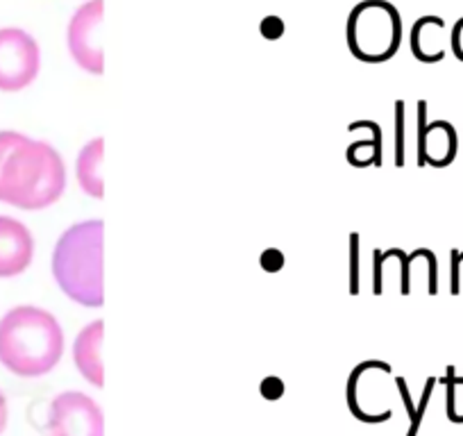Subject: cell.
I'll use <instances>...</instances> for the list:
<instances>
[{
	"label": "cell",
	"mask_w": 463,
	"mask_h": 436,
	"mask_svg": "<svg viewBox=\"0 0 463 436\" xmlns=\"http://www.w3.org/2000/svg\"><path fill=\"white\" fill-rule=\"evenodd\" d=\"M457 384H463V377L454 380V368H448V416L452 422H463V416L454 409V386Z\"/></svg>",
	"instance_id": "9a60e30c"
},
{
	"label": "cell",
	"mask_w": 463,
	"mask_h": 436,
	"mask_svg": "<svg viewBox=\"0 0 463 436\" xmlns=\"http://www.w3.org/2000/svg\"><path fill=\"white\" fill-rule=\"evenodd\" d=\"M64 355V332L51 311L21 305L0 318V364L19 377L55 371Z\"/></svg>",
	"instance_id": "7a4b0ae2"
},
{
	"label": "cell",
	"mask_w": 463,
	"mask_h": 436,
	"mask_svg": "<svg viewBox=\"0 0 463 436\" xmlns=\"http://www.w3.org/2000/svg\"><path fill=\"white\" fill-rule=\"evenodd\" d=\"M102 14H105L102 0H87L84 5L75 10L69 21V28H66V46H69L71 57L80 69L91 75H102L105 71V55L96 42Z\"/></svg>",
	"instance_id": "52a82bcc"
},
{
	"label": "cell",
	"mask_w": 463,
	"mask_h": 436,
	"mask_svg": "<svg viewBox=\"0 0 463 436\" xmlns=\"http://www.w3.org/2000/svg\"><path fill=\"white\" fill-rule=\"evenodd\" d=\"M42 51L37 39L21 28H0V91L14 93L37 80Z\"/></svg>",
	"instance_id": "5b68a950"
},
{
	"label": "cell",
	"mask_w": 463,
	"mask_h": 436,
	"mask_svg": "<svg viewBox=\"0 0 463 436\" xmlns=\"http://www.w3.org/2000/svg\"><path fill=\"white\" fill-rule=\"evenodd\" d=\"M345 42L359 62L384 64L400 51L402 16L389 0H362L347 16Z\"/></svg>",
	"instance_id": "277c9868"
},
{
	"label": "cell",
	"mask_w": 463,
	"mask_h": 436,
	"mask_svg": "<svg viewBox=\"0 0 463 436\" xmlns=\"http://www.w3.org/2000/svg\"><path fill=\"white\" fill-rule=\"evenodd\" d=\"M102 320L96 318L89 325H84L80 335L75 336L73 344V362L78 366L80 375L93 384L96 389H100L105 384V371H102V359H100V348H102Z\"/></svg>",
	"instance_id": "30bf717a"
},
{
	"label": "cell",
	"mask_w": 463,
	"mask_h": 436,
	"mask_svg": "<svg viewBox=\"0 0 463 436\" xmlns=\"http://www.w3.org/2000/svg\"><path fill=\"white\" fill-rule=\"evenodd\" d=\"M5 427H7V398L3 395V391H0V434H3Z\"/></svg>",
	"instance_id": "ffe728a7"
},
{
	"label": "cell",
	"mask_w": 463,
	"mask_h": 436,
	"mask_svg": "<svg viewBox=\"0 0 463 436\" xmlns=\"http://www.w3.org/2000/svg\"><path fill=\"white\" fill-rule=\"evenodd\" d=\"M350 252H353V284H350V289H353V291L350 293H359L357 291V255H359V234L354 232V234H350Z\"/></svg>",
	"instance_id": "d6986e66"
},
{
	"label": "cell",
	"mask_w": 463,
	"mask_h": 436,
	"mask_svg": "<svg viewBox=\"0 0 463 436\" xmlns=\"http://www.w3.org/2000/svg\"><path fill=\"white\" fill-rule=\"evenodd\" d=\"M457 155V132L452 123H427V102H418V166H448Z\"/></svg>",
	"instance_id": "ba28073f"
},
{
	"label": "cell",
	"mask_w": 463,
	"mask_h": 436,
	"mask_svg": "<svg viewBox=\"0 0 463 436\" xmlns=\"http://www.w3.org/2000/svg\"><path fill=\"white\" fill-rule=\"evenodd\" d=\"M51 436H105V416L91 395L64 391L55 395L48 412Z\"/></svg>",
	"instance_id": "8992f818"
},
{
	"label": "cell",
	"mask_w": 463,
	"mask_h": 436,
	"mask_svg": "<svg viewBox=\"0 0 463 436\" xmlns=\"http://www.w3.org/2000/svg\"><path fill=\"white\" fill-rule=\"evenodd\" d=\"M34 260V237L21 221L0 216V278L25 273Z\"/></svg>",
	"instance_id": "9c48e42d"
},
{
	"label": "cell",
	"mask_w": 463,
	"mask_h": 436,
	"mask_svg": "<svg viewBox=\"0 0 463 436\" xmlns=\"http://www.w3.org/2000/svg\"><path fill=\"white\" fill-rule=\"evenodd\" d=\"M427 28H445L443 19L439 16H422L413 24L411 28V52L418 62H425V64H434V62H440L445 57V52H434L431 48L425 46L427 42Z\"/></svg>",
	"instance_id": "4fadbf2b"
},
{
	"label": "cell",
	"mask_w": 463,
	"mask_h": 436,
	"mask_svg": "<svg viewBox=\"0 0 463 436\" xmlns=\"http://www.w3.org/2000/svg\"><path fill=\"white\" fill-rule=\"evenodd\" d=\"M434 377H430V380H427V386H425V391H422V403H420V407H418V412H416V418H413V422H411V430H409V434L407 436H416V431H418V425H420V418H422V413H425V407H427V400H430V395H431V389H434Z\"/></svg>",
	"instance_id": "e0dca14e"
},
{
	"label": "cell",
	"mask_w": 463,
	"mask_h": 436,
	"mask_svg": "<svg viewBox=\"0 0 463 436\" xmlns=\"http://www.w3.org/2000/svg\"><path fill=\"white\" fill-rule=\"evenodd\" d=\"M395 126H398V141H395V166H404V102H395Z\"/></svg>",
	"instance_id": "5bb4252c"
},
{
	"label": "cell",
	"mask_w": 463,
	"mask_h": 436,
	"mask_svg": "<svg viewBox=\"0 0 463 436\" xmlns=\"http://www.w3.org/2000/svg\"><path fill=\"white\" fill-rule=\"evenodd\" d=\"M102 155H105V141L96 137L82 146V150L78 153V162H75V177H78L80 189L91 195L93 200H102L105 195V182L100 175Z\"/></svg>",
	"instance_id": "8fae6325"
},
{
	"label": "cell",
	"mask_w": 463,
	"mask_h": 436,
	"mask_svg": "<svg viewBox=\"0 0 463 436\" xmlns=\"http://www.w3.org/2000/svg\"><path fill=\"white\" fill-rule=\"evenodd\" d=\"M284 393V382L279 380V377H266L264 382H261V395L269 400H278L282 398Z\"/></svg>",
	"instance_id": "2e32d148"
},
{
	"label": "cell",
	"mask_w": 463,
	"mask_h": 436,
	"mask_svg": "<svg viewBox=\"0 0 463 436\" xmlns=\"http://www.w3.org/2000/svg\"><path fill=\"white\" fill-rule=\"evenodd\" d=\"M66 166L55 146L21 132H0V203L46 209L64 195Z\"/></svg>",
	"instance_id": "6da1fadb"
},
{
	"label": "cell",
	"mask_w": 463,
	"mask_h": 436,
	"mask_svg": "<svg viewBox=\"0 0 463 436\" xmlns=\"http://www.w3.org/2000/svg\"><path fill=\"white\" fill-rule=\"evenodd\" d=\"M347 162L357 168L380 166L382 164V130L377 123H373L371 139L354 141V144H350V148H347Z\"/></svg>",
	"instance_id": "7c38bea8"
},
{
	"label": "cell",
	"mask_w": 463,
	"mask_h": 436,
	"mask_svg": "<svg viewBox=\"0 0 463 436\" xmlns=\"http://www.w3.org/2000/svg\"><path fill=\"white\" fill-rule=\"evenodd\" d=\"M102 225L89 218L71 225L57 239L52 251V278L69 300L98 309L105 305L102 284Z\"/></svg>",
	"instance_id": "3957f363"
},
{
	"label": "cell",
	"mask_w": 463,
	"mask_h": 436,
	"mask_svg": "<svg viewBox=\"0 0 463 436\" xmlns=\"http://www.w3.org/2000/svg\"><path fill=\"white\" fill-rule=\"evenodd\" d=\"M261 266H264L269 273H275V270H279L284 266V255L279 251H275V248L264 251V255H261Z\"/></svg>",
	"instance_id": "ac0fdd59"
}]
</instances>
